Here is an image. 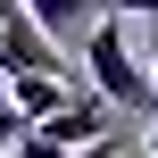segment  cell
I'll return each mask as SVG.
<instances>
[{
	"mask_svg": "<svg viewBox=\"0 0 158 158\" xmlns=\"http://www.w3.org/2000/svg\"><path fill=\"white\" fill-rule=\"evenodd\" d=\"M83 67H92V92H100L108 108H158V83H150V67L133 58V33H125L117 17H92Z\"/></svg>",
	"mask_w": 158,
	"mask_h": 158,
	"instance_id": "1",
	"label": "cell"
},
{
	"mask_svg": "<svg viewBox=\"0 0 158 158\" xmlns=\"http://www.w3.org/2000/svg\"><path fill=\"white\" fill-rule=\"evenodd\" d=\"M108 117H117V108H108L100 92H67L33 133H42V142H58V150H83V142H100V133H108Z\"/></svg>",
	"mask_w": 158,
	"mask_h": 158,
	"instance_id": "2",
	"label": "cell"
},
{
	"mask_svg": "<svg viewBox=\"0 0 158 158\" xmlns=\"http://www.w3.org/2000/svg\"><path fill=\"white\" fill-rule=\"evenodd\" d=\"M0 67H8V75H25V67H58V33H42V25L25 17V0L0 8Z\"/></svg>",
	"mask_w": 158,
	"mask_h": 158,
	"instance_id": "3",
	"label": "cell"
},
{
	"mask_svg": "<svg viewBox=\"0 0 158 158\" xmlns=\"http://www.w3.org/2000/svg\"><path fill=\"white\" fill-rule=\"evenodd\" d=\"M58 100H67L58 67H25V75H8V108H25V125H42V117H50Z\"/></svg>",
	"mask_w": 158,
	"mask_h": 158,
	"instance_id": "4",
	"label": "cell"
},
{
	"mask_svg": "<svg viewBox=\"0 0 158 158\" xmlns=\"http://www.w3.org/2000/svg\"><path fill=\"white\" fill-rule=\"evenodd\" d=\"M25 17H33L42 33H75V25L100 17V0H25Z\"/></svg>",
	"mask_w": 158,
	"mask_h": 158,
	"instance_id": "5",
	"label": "cell"
},
{
	"mask_svg": "<svg viewBox=\"0 0 158 158\" xmlns=\"http://www.w3.org/2000/svg\"><path fill=\"white\" fill-rule=\"evenodd\" d=\"M67 158H133V142H125V133H117V125H108V133H100V142H83V150H67Z\"/></svg>",
	"mask_w": 158,
	"mask_h": 158,
	"instance_id": "6",
	"label": "cell"
},
{
	"mask_svg": "<svg viewBox=\"0 0 158 158\" xmlns=\"http://www.w3.org/2000/svg\"><path fill=\"white\" fill-rule=\"evenodd\" d=\"M0 158H67V150H58V142H42V133H25V142H8Z\"/></svg>",
	"mask_w": 158,
	"mask_h": 158,
	"instance_id": "7",
	"label": "cell"
},
{
	"mask_svg": "<svg viewBox=\"0 0 158 158\" xmlns=\"http://www.w3.org/2000/svg\"><path fill=\"white\" fill-rule=\"evenodd\" d=\"M25 133H33V125H25V108H8V100H0V150H8V142H25Z\"/></svg>",
	"mask_w": 158,
	"mask_h": 158,
	"instance_id": "8",
	"label": "cell"
},
{
	"mask_svg": "<svg viewBox=\"0 0 158 158\" xmlns=\"http://www.w3.org/2000/svg\"><path fill=\"white\" fill-rule=\"evenodd\" d=\"M100 8H117V17H158V0H100Z\"/></svg>",
	"mask_w": 158,
	"mask_h": 158,
	"instance_id": "9",
	"label": "cell"
},
{
	"mask_svg": "<svg viewBox=\"0 0 158 158\" xmlns=\"http://www.w3.org/2000/svg\"><path fill=\"white\" fill-rule=\"evenodd\" d=\"M142 158H158V117H150V142H142Z\"/></svg>",
	"mask_w": 158,
	"mask_h": 158,
	"instance_id": "10",
	"label": "cell"
},
{
	"mask_svg": "<svg viewBox=\"0 0 158 158\" xmlns=\"http://www.w3.org/2000/svg\"><path fill=\"white\" fill-rule=\"evenodd\" d=\"M0 100H8V67H0Z\"/></svg>",
	"mask_w": 158,
	"mask_h": 158,
	"instance_id": "11",
	"label": "cell"
}]
</instances>
